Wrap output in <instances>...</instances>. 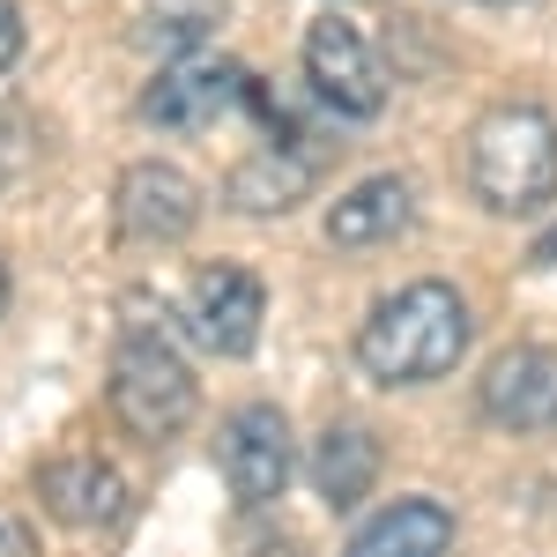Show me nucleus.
Here are the masks:
<instances>
[{"label": "nucleus", "instance_id": "1", "mask_svg": "<svg viewBox=\"0 0 557 557\" xmlns=\"http://www.w3.org/2000/svg\"><path fill=\"white\" fill-rule=\"evenodd\" d=\"M469 298L454 290V283H401L394 298H380L364 312V327H357V364L372 372L380 386H431L446 380L461 357H469Z\"/></svg>", "mask_w": 557, "mask_h": 557}, {"label": "nucleus", "instance_id": "2", "mask_svg": "<svg viewBox=\"0 0 557 557\" xmlns=\"http://www.w3.org/2000/svg\"><path fill=\"white\" fill-rule=\"evenodd\" d=\"M469 186L483 209L535 215L557 194V120L543 104H491L469 134Z\"/></svg>", "mask_w": 557, "mask_h": 557}, {"label": "nucleus", "instance_id": "3", "mask_svg": "<svg viewBox=\"0 0 557 557\" xmlns=\"http://www.w3.org/2000/svg\"><path fill=\"white\" fill-rule=\"evenodd\" d=\"M194 409H201V386H194V364L172 349V335L157 320H127L112 349V417L157 446L194 424Z\"/></svg>", "mask_w": 557, "mask_h": 557}, {"label": "nucleus", "instance_id": "4", "mask_svg": "<svg viewBox=\"0 0 557 557\" xmlns=\"http://www.w3.org/2000/svg\"><path fill=\"white\" fill-rule=\"evenodd\" d=\"M305 83H312V97H320L327 112H343V120H380L386 112L380 52H372L364 30L343 23V15H320V23L305 30Z\"/></svg>", "mask_w": 557, "mask_h": 557}, {"label": "nucleus", "instance_id": "5", "mask_svg": "<svg viewBox=\"0 0 557 557\" xmlns=\"http://www.w3.org/2000/svg\"><path fill=\"white\" fill-rule=\"evenodd\" d=\"M246 89H253V75H246L238 60L178 52L172 67L141 89V120H149V127H172V134H201V127H215L223 112H238Z\"/></svg>", "mask_w": 557, "mask_h": 557}, {"label": "nucleus", "instance_id": "6", "mask_svg": "<svg viewBox=\"0 0 557 557\" xmlns=\"http://www.w3.org/2000/svg\"><path fill=\"white\" fill-rule=\"evenodd\" d=\"M290 469H298V446H290L283 409H275V401L231 409V424H223V483H231V498H238L246 513H253V506H275V498L290 491Z\"/></svg>", "mask_w": 557, "mask_h": 557}, {"label": "nucleus", "instance_id": "7", "mask_svg": "<svg viewBox=\"0 0 557 557\" xmlns=\"http://www.w3.org/2000/svg\"><path fill=\"white\" fill-rule=\"evenodd\" d=\"M178 320L209 357H246L260 343V320H268V290H260L253 268H201Z\"/></svg>", "mask_w": 557, "mask_h": 557}, {"label": "nucleus", "instance_id": "8", "mask_svg": "<svg viewBox=\"0 0 557 557\" xmlns=\"http://www.w3.org/2000/svg\"><path fill=\"white\" fill-rule=\"evenodd\" d=\"M112 223L127 246H172L201 223V186L178 172V164H127L112 186Z\"/></svg>", "mask_w": 557, "mask_h": 557}, {"label": "nucleus", "instance_id": "9", "mask_svg": "<svg viewBox=\"0 0 557 557\" xmlns=\"http://www.w3.org/2000/svg\"><path fill=\"white\" fill-rule=\"evenodd\" d=\"M483 417L506 431L557 424V349L513 343L506 357H491V372H483Z\"/></svg>", "mask_w": 557, "mask_h": 557}, {"label": "nucleus", "instance_id": "10", "mask_svg": "<svg viewBox=\"0 0 557 557\" xmlns=\"http://www.w3.org/2000/svg\"><path fill=\"white\" fill-rule=\"evenodd\" d=\"M38 498L45 513L67 520V528H112L127 513V475L112 461H97V454H60V461L38 469Z\"/></svg>", "mask_w": 557, "mask_h": 557}, {"label": "nucleus", "instance_id": "11", "mask_svg": "<svg viewBox=\"0 0 557 557\" xmlns=\"http://www.w3.org/2000/svg\"><path fill=\"white\" fill-rule=\"evenodd\" d=\"M454 550V513L438 498H394L349 535L343 557H446Z\"/></svg>", "mask_w": 557, "mask_h": 557}, {"label": "nucleus", "instance_id": "12", "mask_svg": "<svg viewBox=\"0 0 557 557\" xmlns=\"http://www.w3.org/2000/svg\"><path fill=\"white\" fill-rule=\"evenodd\" d=\"M409 215H417L409 178L380 172V178H357L343 201L327 209V238H335V246H386V238H401V231H409Z\"/></svg>", "mask_w": 557, "mask_h": 557}, {"label": "nucleus", "instance_id": "13", "mask_svg": "<svg viewBox=\"0 0 557 557\" xmlns=\"http://www.w3.org/2000/svg\"><path fill=\"white\" fill-rule=\"evenodd\" d=\"M372 483H380V438L364 424H327L320 431V446H312V491L349 513V506H364L372 498Z\"/></svg>", "mask_w": 557, "mask_h": 557}, {"label": "nucleus", "instance_id": "14", "mask_svg": "<svg viewBox=\"0 0 557 557\" xmlns=\"http://www.w3.org/2000/svg\"><path fill=\"white\" fill-rule=\"evenodd\" d=\"M305 194H312V164H305L298 149H283V141L253 149L238 172L223 178V201L238 215H283V209H298Z\"/></svg>", "mask_w": 557, "mask_h": 557}, {"label": "nucleus", "instance_id": "15", "mask_svg": "<svg viewBox=\"0 0 557 557\" xmlns=\"http://www.w3.org/2000/svg\"><path fill=\"white\" fill-rule=\"evenodd\" d=\"M215 15H223V0H149V30H141V45L186 52V45H201L215 30Z\"/></svg>", "mask_w": 557, "mask_h": 557}, {"label": "nucleus", "instance_id": "16", "mask_svg": "<svg viewBox=\"0 0 557 557\" xmlns=\"http://www.w3.org/2000/svg\"><path fill=\"white\" fill-rule=\"evenodd\" d=\"M0 557H38V528L8 506H0Z\"/></svg>", "mask_w": 557, "mask_h": 557}, {"label": "nucleus", "instance_id": "17", "mask_svg": "<svg viewBox=\"0 0 557 557\" xmlns=\"http://www.w3.org/2000/svg\"><path fill=\"white\" fill-rule=\"evenodd\" d=\"M15 52H23V8H15V0H0V75L15 67Z\"/></svg>", "mask_w": 557, "mask_h": 557}, {"label": "nucleus", "instance_id": "18", "mask_svg": "<svg viewBox=\"0 0 557 557\" xmlns=\"http://www.w3.org/2000/svg\"><path fill=\"white\" fill-rule=\"evenodd\" d=\"M528 260H535V268H557V223L543 231V238H535V253H528Z\"/></svg>", "mask_w": 557, "mask_h": 557}, {"label": "nucleus", "instance_id": "19", "mask_svg": "<svg viewBox=\"0 0 557 557\" xmlns=\"http://www.w3.org/2000/svg\"><path fill=\"white\" fill-rule=\"evenodd\" d=\"M246 557H298V543H290V535H275V543H253Z\"/></svg>", "mask_w": 557, "mask_h": 557}, {"label": "nucleus", "instance_id": "20", "mask_svg": "<svg viewBox=\"0 0 557 557\" xmlns=\"http://www.w3.org/2000/svg\"><path fill=\"white\" fill-rule=\"evenodd\" d=\"M8 290H15V283H8V260H0V312H8Z\"/></svg>", "mask_w": 557, "mask_h": 557}]
</instances>
